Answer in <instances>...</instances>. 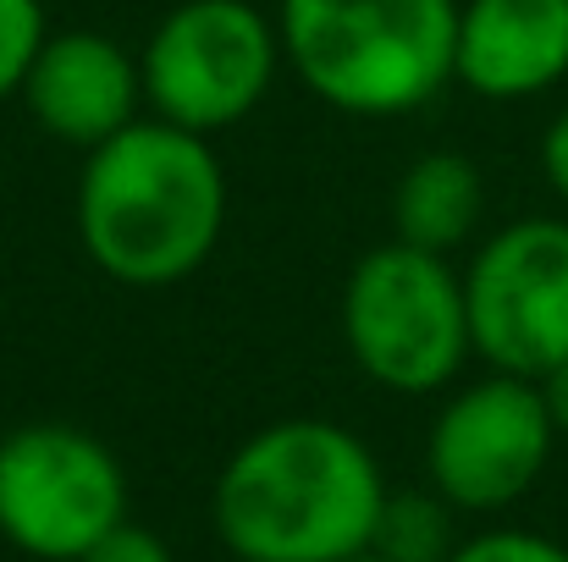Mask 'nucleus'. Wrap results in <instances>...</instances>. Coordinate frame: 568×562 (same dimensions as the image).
Here are the masks:
<instances>
[{"mask_svg": "<svg viewBox=\"0 0 568 562\" xmlns=\"http://www.w3.org/2000/svg\"><path fill=\"white\" fill-rule=\"evenodd\" d=\"M541 386V402H547V419H552V430L568 436V359L564 365H552V370L536 380Z\"/></svg>", "mask_w": 568, "mask_h": 562, "instance_id": "nucleus-17", "label": "nucleus"}, {"mask_svg": "<svg viewBox=\"0 0 568 562\" xmlns=\"http://www.w3.org/2000/svg\"><path fill=\"white\" fill-rule=\"evenodd\" d=\"M541 172H547L552 193L568 204V105L547 122V133H541Z\"/></svg>", "mask_w": 568, "mask_h": 562, "instance_id": "nucleus-16", "label": "nucleus"}, {"mask_svg": "<svg viewBox=\"0 0 568 562\" xmlns=\"http://www.w3.org/2000/svg\"><path fill=\"white\" fill-rule=\"evenodd\" d=\"M282 55L348 116H403L453 83L458 0H282Z\"/></svg>", "mask_w": 568, "mask_h": 562, "instance_id": "nucleus-3", "label": "nucleus"}, {"mask_svg": "<svg viewBox=\"0 0 568 562\" xmlns=\"http://www.w3.org/2000/svg\"><path fill=\"white\" fill-rule=\"evenodd\" d=\"M226 232V172L204 133L139 116L78 177V243L122 287H172L193 276Z\"/></svg>", "mask_w": 568, "mask_h": 562, "instance_id": "nucleus-1", "label": "nucleus"}, {"mask_svg": "<svg viewBox=\"0 0 568 562\" xmlns=\"http://www.w3.org/2000/svg\"><path fill=\"white\" fill-rule=\"evenodd\" d=\"M447 562H568V546L536 535V530H491L464 541Z\"/></svg>", "mask_w": 568, "mask_h": 562, "instance_id": "nucleus-14", "label": "nucleus"}, {"mask_svg": "<svg viewBox=\"0 0 568 562\" xmlns=\"http://www.w3.org/2000/svg\"><path fill=\"white\" fill-rule=\"evenodd\" d=\"M343 562H386V558H381V552H371V546H365V552H354V558H343Z\"/></svg>", "mask_w": 568, "mask_h": 562, "instance_id": "nucleus-18", "label": "nucleus"}, {"mask_svg": "<svg viewBox=\"0 0 568 562\" xmlns=\"http://www.w3.org/2000/svg\"><path fill=\"white\" fill-rule=\"evenodd\" d=\"M480 210H486L480 166L458 150H430L403 172V183L392 193V232L414 248L453 254L480 226Z\"/></svg>", "mask_w": 568, "mask_h": 562, "instance_id": "nucleus-11", "label": "nucleus"}, {"mask_svg": "<svg viewBox=\"0 0 568 562\" xmlns=\"http://www.w3.org/2000/svg\"><path fill=\"white\" fill-rule=\"evenodd\" d=\"M78 562H178V558H172V546H166L155 530H144V524H128V519H122L105 541H94Z\"/></svg>", "mask_w": 568, "mask_h": 562, "instance_id": "nucleus-15", "label": "nucleus"}, {"mask_svg": "<svg viewBox=\"0 0 568 562\" xmlns=\"http://www.w3.org/2000/svg\"><path fill=\"white\" fill-rule=\"evenodd\" d=\"M386 502L376 452L332 419L254 430L215 480V535L243 562H343Z\"/></svg>", "mask_w": 568, "mask_h": 562, "instance_id": "nucleus-2", "label": "nucleus"}, {"mask_svg": "<svg viewBox=\"0 0 568 562\" xmlns=\"http://www.w3.org/2000/svg\"><path fill=\"white\" fill-rule=\"evenodd\" d=\"M139 100H144V72L139 61L94 28H67V33H44L28 78H22V105L28 116L72 144V150H100L105 139H116L122 127L139 122Z\"/></svg>", "mask_w": 568, "mask_h": 562, "instance_id": "nucleus-9", "label": "nucleus"}, {"mask_svg": "<svg viewBox=\"0 0 568 562\" xmlns=\"http://www.w3.org/2000/svg\"><path fill=\"white\" fill-rule=\"evenodd\" d=\"M568 78V0H458L453 83L480 100H536Z\"/></svg>", "mask_w": 568, "mask_h": 562, "instance_id": "nucleus-10", "label": "nucleus"}, {"mask_svg": "<svg viewBox=\"0 0 568 562\" xmlns=\"http://www.w3.org/2000/svg\"><path fill=\"white\" fill-rule=\"evenodd\" d=\"M371 552H381L386 562H447L453 546V502L430 486V491H403L381 502L376 535Z\"/></svg>", "mask_w": 568, "mask_h": 562, "instance_id": "nucleus-12", "label": "nucleus"}, {"mask_svg": "<svg viewBox=\"0 0 568 562\" xmlns=\"http://www.w3.org/2000/svg\"><path fill=\"white\" fill-rule=\"evenodd\" d=\"M343 343L354 365L386 391H442L475 354L464 276L447 265V254L414 248L403 237L381 243L348 270Z\"/></svg>", "mask_w": 568, "mask_h": 562, "instance_id": "nucleus-4", "label": "nucleus"}, {"mask_svg": "<svg viewBox=\"0 0 568 562\" xmlns=\"http://www.w3.org/2000/svg\"><path fill=\"white\" fill-rule=\"evenodd\" d=\"M552 447L558 430L547 419L541 386L530 375L491 370L486 380L447 397L425 441V469L453 508L497 513L541 480Z\"/></svg>", "mask_w": 568, "mask_h": 562, "instance_id": "nucleus-8", "label": "nucleus"}, {"mask_svg": "<svg viewBox=\"0 0 568 562\" xmlns=\"http://www.w3.org/2000/svg\"><path fill=\"white\" fill-rule=\"evenodd\" d=\"M44 0H0V100L22 94V78L44 44Z\"/></svg>", "mask_w": 568, "mask_h": 562, "instance_id": "nucleus-13", "label": "nucleus"}, {"mask_svg": "<svg viewBox=\"0 0 568 562\" xmlns=\"http://www.w3.org/2000/svg\"><path fill=\"white\" fill-rule=\"evenodd\" d=\"M282 33L254 0H183L144 44V100L189 133L237 127L276 83Z\"/></svg>", "mask_w": 568, "mask_h": 562, "instance_id": "nucleus-5", "label": "nucleus"}, {"mask_svg": "<svg viewBox=\"0 0 568 562\" xmlns=\"http://www.w3.org/2000/svg\"><path fill=\"white\" fill-rule=\"evenodd\" d=\"M128 519L116 452L78 425H22L0 441V535L39 562H78Z\"/></svg>", "mask_w": 568, "mask_h": 562, "instance_id": "nucleus-6", "label": "nucleus"}, {"mask_svg": "<svg viewBox=\"0 0 568 562\" xmlns=\"http://www.w3.org/2000/svg\"><path fill=\"white\" fill-rule=\"evenodd\" d=\"M469 343L491 370L541 375L568 359V221L525 215L491 232L469 270Z\"/></svg>", "mask_w": 568, "mask_h": 562, "instance_id": "nucleus-7", "label": "nucleus"}]
</instances>
